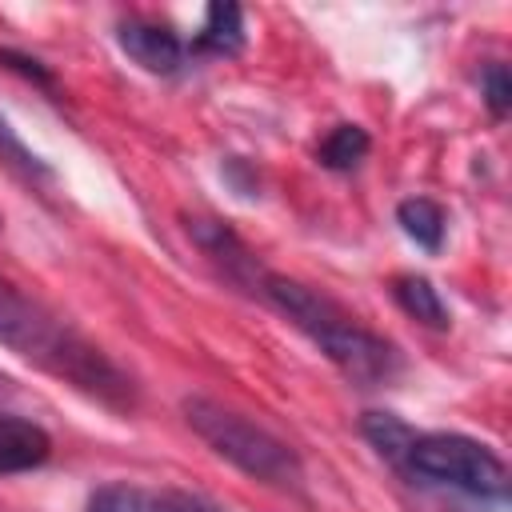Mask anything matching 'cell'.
Instances as JSON below:
<instances>
[{"label":"cell","instance_id":"cell-12","mask_svg":"<svg viewBox=\"0 0 512 512\" xmlns=\"http://www.w3.org/2000/svg\"><path fill=\"white\" fill-rule=\"evenodd\" d=\"M360 432H364V440H368L388 464H396V468H400V460H404V452H408V444H412V436H416V428L404 424L396 412H364Z\"/></svg>","mask_w":512,"mask_h":512},{"label":"cell","instance_id":"cell-19","mask_svg":"<svg viewBox=\"0 0 512 512\" xmlns=\"http://www.w3.org/2000/svg\"><path fill=\"white\" fill-rule=\"evenodd\" d=\"M0 224H4V220H0Z\"/></svg>","mask_w":512,"mask_h":512},{"label":"cell","instance_id":"cell-7","mask_svg":"<svg viewBox=\"0 0 512 512\" xmlns=\"http://www.w3.org/2000/svg\"><path fill=\"white\" fill-rule=\"evenodd\" d=\"M48 456H52V436L36 420L0 412V476L32 472Z\"/></svg>","mask_w":512,"mask_h":512},{"label":"cell","instance_id":"cell-17","mask_svg":"<svg viewBox=\"0 0 512 512\" xmlns=\"http://www.w3.org/2000/svg\"><path fill=\"white\" fill-rule=\"evenodd\" d=\"M0 64H4V68H16V72H24L28 80H36V84H44V88H52V76L40 68V60H28V56H20V52H8V48H0Z\"/></svg>","mask_w":512,"mask_h":512},{"label":"cell","instance_id":"cell-6","mask_svg":"<svg viewBox=\"0 0 512 512\" xmlns=\"http://www.w3.org/2000/svg\"><path fill=\"white\" fill-rule=\"evenodd\" d=\"M188 236L200 244V252H204L208 260H216V264L224 268L228 280L248 284V288L256 292V284H260L264 272H260L256 256L248 252V244H244L228 224H220V220H192V224H188Z\"/></svg>","mask_w":512,"mask_h":512},{"label":"cell","instance_id":"cell-2","mask_svg":"<svg viewBox=\"0 0 512 512\" xmlns=\"http://www.w3.org/2000/svg\"><path fill=\"white\" fill-rule=\"evenodd\" d=\"M256 292L284 316L292 320L352 384L360 388H380L388 384L396 372H400V352L396 344H388L384 336H376L372 328H364L356 316H348L336 300H328L324 292L300 284V280H288V276H276V272H264Z\"/></svg>","mask_w":512,"mask_h":512},{"label":"cell","instance_id":"cell-18","mask_svg":"<svg viewBox=\"0 0 512 512\" xmlns=\"http://www.w3.org/2000/svg\"><path fill=\"white\" fill-rule=\"evenodd\" d=\"M0 388H4V380H0Z\"/></svg>","mask_w":512,"mask_h":512},{"label":"cell","instance_id":"cell-8","mask_svg":"<svg viewBox=\"0 0 512 512\" xmlns=\"http://www.w3.org/2000/svg\"><path fill=\"white\" fill-rule=\"evenodd\" d=\"M244 48V12L240 4H208L200 32L192 36L188 52L196 56H236Z\"/></svg>","mask_w":512,"mask_h":512},{"label":"cell","instance_id":"cell-1","mask_svg":"<svg viewBox=\"0 0 512 512\" xmlns=\"http://www.w3.org/2000/svg\"><path fill=\"white\" fill-rule=\"evenodd\" d=\"M0 348L16 352L20 360L36 364L60 384L84 392L88 400H100L104 408L116 412L136 408L132 376L104 348H96L64 316H56L48 304L28 296L8 276H0Z\"/></svg>","mask_w":512,"mask_h":512},{"label":"cell","instance_id":"cell-5","mask_svg":"<svg viewBox=\"0 0 512 512\" xmlns=\"http://www.w3.org/2000/svg\"><path fill=\"white\" fill-rule=\"evenodd\" d=\"M116 44L120 52L140 64L152 76H172L180 72V64L188 60V44L160 20H144V16H128L116 24Z\"/></svg>","mask_w":512,"mask_h":512},{"label":"cell","instance_id":"cell-11","mask_svg":"<svg viewBox=\"0 0 512 512\" xmlns=\"http://www.w3.org/2000/svg\"><path fill=\"white\" fill-rule=\"evenodd\" d=\"M368 148H372V140H368V132L360 124H336L316 144V160L324 168H332V172H352V168H360V160L368 156Z\"/></svg>","mask_w":512,"mask_h":512},{"label":"cell","instance_id":"cell-14","mask_svg":"<svg viewBox=\"0 0 512 512\" xmlns=\"http://www.w3.org/2000/svg\"><path fill=\"white\" fill-rule=\"evenodd\" d=\"M84 512H148V488L128 480H108L96 492H88Z\"/></svg>","mask_w":512,"mask_h":512},{"label":"cell","instance_id":"cell-10","mask_svg":"<svg viewBox=\"0 0 512 512\" xmlns=\"http://www.w3.org/2000/svg\"><path fill=\"white\" fill-rule=\"evenodd\" d=\"M396 224H400V232H404L416 248H424L428 256H436V252L444 248L448 216H444V208H440L436 200H428V196H408V200H400V204H396Z\"/></svg>","mask_w":512,"mask_h":512},{"label":"cell","instance_id":"cell-15","mask_svg":"<svg viewBox=\"0 0 512 512\" xmlns=\"http://www.w3.org/2000/svg\"><path fill=\"white\" fill-rule=\"evenodd\" d=\"M480 96H484V104H488V112L496 120L508 116V108H512V80H508V68L500 60H488L480 68Z\"/></svg>","mask_w":512,"mask_h":512},{"label":"cell","instance_id":"cell-4","mask_svg":"<svg viewBox=\"0 0 512 512\" xmlns=\"http://www.w3.org/2000/svg\"><path fill=\"white\" fill-rule=\"evenodd\" d=\"M400 472L436 488L464 492L472 500H496V504L508 500L504 460L488 444L460 432H416L400 460Z\"/></svg>","mask_w":512,"mask_h":512},{"label":"cell","instance_id":"cell-3","mask_svg":"<svg viewBox=\"0 0 512 512\" xmlns=\"http://www.w3.org/2000/svg\"><path fill=\"white\" fill-rule=\"evenodd\" d=\"M188 428L220 456L228 460L232 468H240L244 476L268 484V488H300L304 484V464L300 456L280 440L272 436L264 424L248 420L244 412L236 408H224L220 400H208V396H184L180 404Z\"/></svg>","mask_w":512,"mask_h":512},{"label":"cell","instance_id":"cell-16","mask_svg":"<svg viewBox=\"0 0 512 512\" xmlns=\"http://www.w3.org/2000/svg\"><path fill=\"white\" fill-rule=\"evenodd\" d=\"M148 512H224L212 500L196 496V492H180V488H164V492H148Z\"/></svg>","mask_w":512,"mask_h":512},{"label":"cell","instance_id":"cell-9","mask_svg":"<svg viewBox=\"0 0 512 512\" xmlns=\"http://www.w3.org/2000/svg\"><path fill=\"white\" fill-rule=\"evenodd\" d=\"M392 300L400 304L404 316H412V320L424 324V328H448V324H452L440 288H436L428 276H420V272H400V276H392Z\"/></svg>","mask_w":512,"mask_h":512},{"label":"cell","instance_id":"cell-13","mask_svg":"<svg viewBox=\"0 0 512 512\" xmlns=\"http://www.w3.org/2000/svg\"><path fill=\"white\" fill-rule=\"evenodd\" d=\"M0 164H4L12 176H20L24 184H32V188H36V184H52V168H48V160L36 156L4 116H0Z\"/></svg>","mask_w":512,"mask_h":512}]
</instances>
